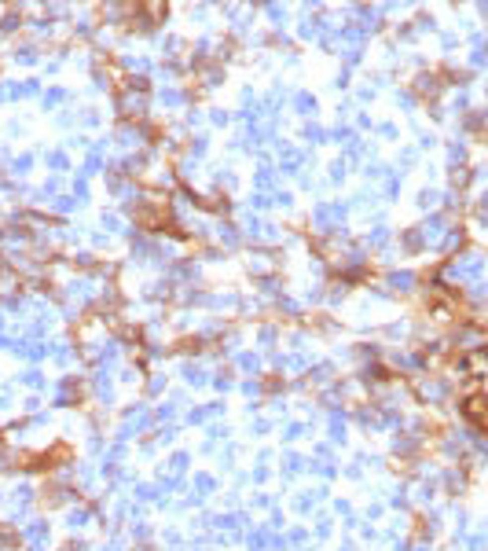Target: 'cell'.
Wrapping results in <instances>:
<instances>
[{
	"label": "cell",
	"mask_w": 488,
	"mask_h": 551,
	"mask_svg": "<svg viewBox=\"0 0 488 551\" xmlns=\"http://www.w3.org/2000/svg\"><path fill=\"white\" fill-rule=\"evenodd\" d=\"M169 467H173V474H180L184 467H187V456H184V452H180V456H173V463H169Z\"/></svg>",
	"instance_id": "7402d4cb"
},
{
	"label": "cell",
	"mask_w": 488,
	"mask_h": 551,
	"mask_svg": "<svg viewBox=\"0 0 488 551\" xmlns=\"http://www.w3.org/2000/svg\"><path fill=\"white\" fill-rule=\"evenodd\" d=\"M217 236H220V242H228V246H235V242H239L235 224H220V232H217Z\"/></svg>",
	"instance_id": "52a82bcc"
},
{
	"label": "cell",
	"mask_w": 488,
	"mask_h": 551,
	"mask_svg": "<svg viewBox=\"0 0 488 551\" xmlns=\"http://www.w3.org/2000/svg\"><path fill=\"white\" fill-rule=\"evenodd\" d=\"M448 158H452V162H463V158H466V147H463V144H452V147H448Z\"/></svg>",
	"instance_id": "d6986e66"
},
{
	"label": "cell",
	"mask_w": 488,
	"mask_h": 551,
	"mask_svg": "<svg viewBox=\"0 0 488 551\" xmlns=\"http://www.w3.org/2000/svg\"><path fill=\"white\" fill-rule=\"evenodd\" d=\"M162 103L165 107H180L184 103V92L180 88H162Z\"/></svg>",
	"instance_id": "8992f818"
},
{
	"label": "cell",
	"mask_w": 488,
	"mask_h": 551,
	"mask_svg": "<svg viewBox=\"0 0 488 551\" xmlns=\"http://www.w3.org/2000/svg\"><path fill=\"white\" fill-rule=\"evenodd\" d=\"M30 165H33V158L22 155V158H15V162H11V169H15V173H30Z\"/></svg>",
	"instance_id": "2e32d148"
},
{
	"label": "cell",
	"mask_w": 488,
	"mask_h": 551,
	"mask_svg": "<svg viewBox=\"0 0 488 551\" xmlns=\"http://www.w3.org/2000/svg\"><path fill=\"white\" fill-rule=\"evenodd\" d=\"M118 140H121L125 147H139V144H143V129H136V125H125V129L118 133Z\"/></svg>",
	"instance_id": "3957f363"
},
{
	"label": "cell",
	"mask_w": 488,
	"mask_h": 551,
	"mask_svg": "<svg viewBox=\"0 0 488 551\" xmlns=\"http://www.w3.org/2000/svg\"><path fill=\"white\" fill-rule=\"evenodd\" d=\"M440 236H444V217H437V213H433V217L418 228V239H440Z\"/></svg>",
	"instance_id": "6da1fadb"
},
{
	"label": "cell",
	"mask_w": 488,
	"mask_h": 551,
	"mask_svg": "<svg viewBox=\"0 0 488 551\" xmlns=\"http://www.w3.org/2000/svg\"><path fill=\"white\" fill-rule=\"evenodd\" d=\"M466 268H470V272H481V254H470V265H466ZM448 272H452V276H463V268L455 272V265H452Z\"/></svg>",
	"instance_id": "7c38bea8"
},
{
	"label": "cell",
	"mask_w": 488,
	"mask_h": 551,
	"mask_svg": "<svg viewBox=\"0 0 488 551\" xmlns=\"http://www.w3.org/2000/svg\"><path fill=\"white\" fill-rule=\"evenodd\" d=\"M195 489H199L202 496H206V492L213 489V478H209V474H199V478H195Z\"/></svg>",
	"instance_id": "e0dca14e"
},
{
	"label": "cell",
	"mask_w": 488,
	"mask_h": 551,
	"mask_svg": "<svg viewBox=\"0 0 488 551\" xmlns=\"http://www.w3.org/2000/svg\"><path fill=\"white\" fill-rule=\"evenodd\" d=\"M440 85H437V74H422L418 78V92H437Z\"/></svg>",
	"instance_id": "9c48e42d"
},
{
	"label": "cell",
	"mask_w": 488,
	"mask_h": 551,
	"mask_svg": "<svg viewBox=\"0 0 488 551\" xmlns=\"http://www.w3.org/2000/svg\"><path fill=\"white\" fill-rule=\"evenodd\" d=\"M121 110H125V114H143V110H147V99H143V96H133V92H129V96L121 99Z\"/></svg>",
	"instance_id": "277c9868"
},
{
	"label": "cell",
	"mask_w": 488,
	"mask_h": 551,
	"mask_svg": "<svg viewBox=\"0 0 488 551\" xmlns=\"http://www.w3.org/2000/svg\"><path fill=\"white\" fill-rule=\"evenodd\" d=\"M206 147H209V140H206V136H195V140H191V155H195V158H202Z\"/></svg>",
	"instance_id": "5bb4252c"
},
{
	"label": "cell",
	"mask_w": 488,
	"mask_h": 551,
	"mask_svg": "<svg viewBox=\"0 0 488 551\" xmlns=\"http://www.w3.org/2000/svg\"><path fill=\"white\" fill-rule=\"evenodd\" d=\"M386 239H389V232H386V228H374V232H367V242H371V246H382Z\"/></svg>",
	"instance_id": "4fadbf2b"
},
{
	"label": "cell",
	"mask_w": 488,
	"mask_h": 551,
	"mask_svg": "<svg viewBox=\"0 0 488 551\" xmlns=\"http://www.w3.org/2000/svg\"><path fill=\"white\" fill-rule=\"evenodd\" d=\"M73 195H77V199H84V195H88V184L77 180V184H73Z\"/></svg>",
	"instance_id": "484cf974"
},
{
	"label": "cell",
	"mask_w": 488,
	"mask_h": 551,
	"mask_svg": "<svg viewBox=\"0 0 488 551\" xmlns=\"http://www.w3.org/2000/svg\"><path fill=\"white\" fill-rule=\"evenodd\" d=\"M63 99H67V92H63V88H52L48 96H44V107H55V103H63Z\"/></svg>",
	"instance_id": "9a60e30c"
},
{
	"label": "cell",
	"mask_w": 488,
	"mask_h": 551,
	"mask_svg": "<svg viewBox=\"0 0 488 551\" xmlns=\"http://www.w3.org/2000/svg\"><path fill=\"white\" fill-rule=\"evenodd\" d=\"M437 199H440V195H437V191H422V195H418V202H422V206H433V202H437Z\"/></svg>",
	"instance_id": "603a6c76"
},
{
	"label": "cell",
	"mask_w": 488,
	"mask_h": 551,
	"mask_svg": "<svg viewBox=\"0 0 488 551\" xmlns=\"http://www.w3.org/2000/svg\"><path fill=\"white\" fill-rule=\"evenodd\" d=\"M305 140L308 144H323V129L320 125H305Z\"/></svg>",
	"instance_id": "8fae6325"
},
{
	"label": "cell",
	"mask_w": 488,
	"mask_h": 551,
	"mask_svg": "<svg viewBox=\"0 0 488 551\" xmlns=\"http://www.w3.org/2000/svg\"><path fill=\"white\" fill-rule=\"evenodd\" d=\"M52 206L59 210V213H67V210H73V199H70V195H59V199H55Z\"/></svg>",
	"instance_id": "ac0fdd59"
},
{
	"label": "cell",
	"mask_w": 488,
	"mask_h": 551,
	"mask_svg": "<svg viewBox=\"0 0 488 551\" xmlns=\"http://www.w3.org/2000/svg\"><path fill=\"white\" fill-rule=\"evenodd\" d=\"M15 59H18V63H37V52H33V48H18Z\"/></svg>",
	"instance_id": "ffe728a7"
},
{
	"label": "cell",
	"mask_w": 488,
	"mask_h": 551,
	"mask_svg": "<svg viewBox=\"0 0 488 551\" xmlns=\"http://www.w3.org/2000/svg\"><path fill=\"white\" fill-rule=\"evenodd\" d=\"M253 180H257V188H272V184H276V173H272L268 165H261V169H257V176H253Z\"/></svg>",
	"instance_id": "ba28073f"
},
{
	"label": "cell",
	"mask_w": 488,
	"mask_h": 551,
	"mask_svg": "<svg viewBox=\"0 0 488 551\" xmlns=\"http://www.w3.org/2000/svg\"><path fill=\"white\" fill-rule=\"evenodd\" d=\"M99 162H103L99 151H92V155H88V165H84V173H96V169H99Z\"/></svg>",
	"instance_id": "44dd1931"
},
{
	"label": "cell",
	"mask_w": 488,
	"mask_h": 551,
	"mask_svg": "<svg viewBox=\"0 0 488 551\" xmlns=\"http://www.w3.org/2000/svg\"><path fill=\"white\" fill-rule=\"evenodd\" d=\"M389 287H393V291H404V294H408L411 287H415V276H411V272H393V276H389Z\"/></svg>",
	"instance_id": "5b68a950"
},
{
	"label": "cell",
	"mask_w": 488,
	"mask_h": 551,
	"mask_svg": "<svg viewBox=\"0 0 488 551\" xmlns=\"http://www.w3.org/2000/svg\"><path fill=\"white\" fill-rule=\"evenodd\" d=\"M294 110L305 114V118L316 114V96H312V92H297V96H294Z\"/></svg>",
	"instance_id": "7a4b0ae2"
},
{
	"label": "cell",
	"mask_w": 488,
	"mask_h": 551,
	"mask_svg": "<svg viewBox=\"0 0 488 551\" xmlns=\"http://www.w3.org/2000/svg\"><path fill=\"white\" fill-rule=\"evenodd\" d=\"M48 165H52V169H59V173H63V169L70 165V158L63 155V151H52V155H48Z\"/></svg>",
	"instance_id": "30bf717a"
},
{
	"label": "cell",
	"mask_w": 488,
	"mask_h": 551,
	"mask_svg": "<svg viewBox=\"0 0 488 551\" xmlns=\"http://www.w3.org/2000/svg\"><path fill=\"white\" fill-rule=\"evenodd\" d=\"M26 386H44V379H41V371H26Z\"/></svg>",
	"instance_id": "cb8c5ba5"
},
{
	"label": "cell",
	"mask_w": 488,
	"mask_h": 551,
	"mask_svg": "<svg viewBox=\"0 0 488 551\" xmlns=\"http://www.w3.org/2000/svg\"><path fill=\"white\" fill-rule=\"evenodd\" d=\"M15 26H22V18H18V15H7V18H4V30H7V33H11V30H15Z\"/></svg>",
	"instance_id": "d4e9b609"
}]
</instances>
